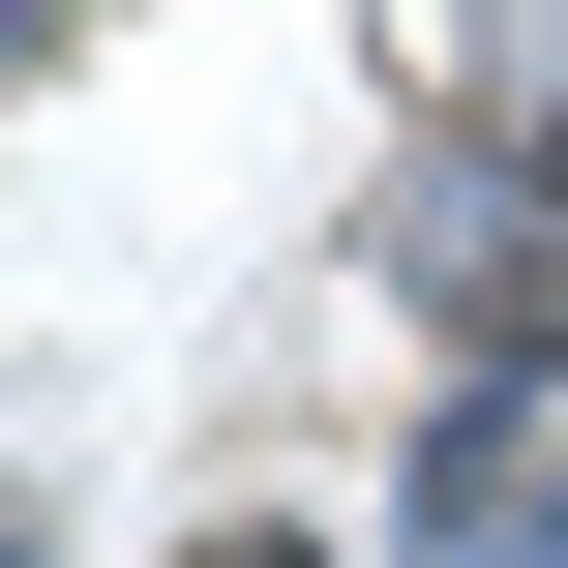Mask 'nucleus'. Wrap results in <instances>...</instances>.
<instances>
[{
	"label": "nucleus",
	"instance_id": "nucleus-1",
	"mask_svg": "<svg viewBox=\"0 0 568 568\" xmlns=\"http://www.w3.org/2000/svg\"><path fill=\"white\" fill-rule=\"evenodd\" d=\"M419 568H568V509H539V449H449V479H419Z\"/></svg>",
	"mask_w": 568,
	"mask_h": 568
},
{
	"label": "nucleus",
	"instance_id": "nucleus-2",
	"mask_svg": "<svg viewBox=\"0 0 568 568\" xmlns=\"http://www.w3.org/2000/svg\"><path fill=\"white\" fill-rule=\"evenodd\" d=\"M210 568H300V539H210Z\"/></svg>",
	"mask_w": 568,
	"mask_h": 568
},
{
	"label": "nucleus",
	"instance_id": "nucleus-3",
	"mask_svg": "<svg viewBox=\"0 0 568 568\" xmlns=\"http://www.w3.org/2000/svg\"><path fill=\"white\" fill-rule=\"evenodd\" d=\"M539 180H568V150H539Z\"/></svg>",
	"mask_w": 568,
	"mask_h": 568
}]
</instances>
